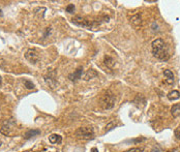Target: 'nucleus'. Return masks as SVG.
<instances>
[{
    "label": "nucleus",
    "mask_w": 180,
    "mask_h": 152,
    "mask_svg": "<svg viewBox=\"0 0 180 152\" xmlns=\"http://www.w3.org/2000/svg\"><path fill=\"white\" fill-rule=\"evenodd\" d=\"M134 103L137 105L138 108H142V107H145L146 105V100L142 94H138L137 96L135 97L134 100Z\"/></svg>",
    "instance_id": "nucleus-10"
},
{
    "label": "nucleus",
    "mask_w": 180,
    "mask_h": 152,
    "mask_svg": "<svg viewBox=\"0 0 180 152\" xmlns=\"http://www.w3.org/2000/svg\"><path fill=\"white\" fill-rule=\"evenodd\" d=\"M175 135H176L177 139H179V140H180V128H178V129L175 132Z\"/></svg>",
    "instance_id": "nucleus-24"
},
{
    "label": "nucleus",
    "mask_w": 180,
    "mask_h": 152,
    "mask_svg": "<svg viewBox=\"0 0 180 152\" xmlns=\"http://www.w3.org/2000/svg\"><path fill=\"white\" fill-rule=\"evenodd\" d=\"M150 152H162V149H160V146H155V147H153V148H152V150Z\"/></svg>",
    "instance_id": "nucleus-23"
},
{
    "label": "nucleus",
    "mask_w": 180,
    "mask_h": 152,
    "mask_svg": "<svg viewBox=\"0 0 180 152\" xmlns=\"http://www.w3.org/2000/svg\"><path fill=\"white\" fill-rule=\"evenodd\" d=\"M39 134H41V130H38V129H29V130H27L26 134L24 135V138L28 140V139L33 138V137L37 136V135H39Z\"/></svg>",
    "instance_id": "nucleus-16"
},
{
    "label": "nucleus",
    "mask_w": 180,
    "mask_h": 152,
    "mask_svg": "<svg viewBox=\"0 0 180 152\" xmlns=\"http://www.w3.org/2000/svg\"><path fill=\"white\" fill-rule=\"evenodd\" d=\"M1 145H2V141L0 140V146H1Z\"/></svg>",
    "instance_id": "nucleus-28"
},
{
    "label": "nucleus",
    "mask_w": 180,
    "mask_h": 152,
    "mask_svg": "<svg viewBox=\"0 0 180 152\" xmlns=\"http://www.w3.org/2000/svg\"><path fill=\"white\" fill-rule=\"evenodd\" d=\"M91 152H98L97 148H95V147H93V148L91 149Z\"/></svg>",
    "instance_id": "nucleus-25"
},
{
    "label": "nucleus",
    "mask_w": 180,
    "mask_h": 152,
    "mask_svg": "<svg viewBox=\"0 0 180 152\" xmlns=\"http://www.w3.org/2000/svg\"><path fill=\"white\" fill-rule=\"evenodd\" d=\"M66 12H70V14H73V12H75V5L74 4H68V6H66Z\"/></svg>",
    "instance_id": "nucleus-22"
},
{
    "label": "nucleus",
    "mask_w": 180,
    "mask_h": 152,
    "mask_svg": "<svg viewBox=\"0 0 180 152\" xmlns=\"http://www.w3.org/2000/svg\"><path fill=\"white\" fill-rule=\"evenodd\" d=\"M143 151H144V148H142V147H135V148L127 149V150L123 152H143Z\"/></svg>",
    "instance_id": "nucleus-20"
},
{
    "label": "nucleus",
    "mask_w": 180,
    "mask_h": 152,
    "mask_svg": "<svg viewBox=\"0 0 180 152\" xmlns=\"http://www.w3.org/2000/svg\"><path fill=\"white\" fill-rule=\"evenodd\" d=\"M44 80H45L46 84H47L51 89H54V88L57 86L56 71H54V69H48L47 73L44 75Z\"/></svg>",
    "instance_id": "nucleus-5"
},
{
    "label": "nucleus",
    "mask_w": 180,
    "mask_h": 152,
    "mask_svg": "<svg viewBox=\"0 0 180 152\" xmlns=\"http://www.w3.org/2000/svg\"><path fill=\"white\" fill-rule=\"evenodd\" d=\"M115 126H116V121H111L110 123H108L107 124V126H106V128H105V130H106L107 132H110V130H112L113 128H115Z\"/></svg>",
    "instance_id": "nucleus-19"
},
{
    "label": "nucleus",
    "mask_w": 180,
    "mask_h": 152,
    "mask_svg": "<svg viewBox=\"0 0 180 152\" xmlns=\"http://www.w3.org/2000/svg\"><path fill=\"white\" fill-rule=\"evenodd\" d=\"M76 137L82 140H92L94 138V130L92 127H80L76 130Z\"/></svg>",
    "instance_id": "nucleus-4"
},
{
    "label": "nucleus",
    "mask_w": 180,
    "mask_h": 152,
    "mask_svg": "<svg viewBox=\"0 0 180 152\" xmlns=\"http://www.w3.org/2000/svg\"><path fill=\"white\" fill-rule=\"evenodd\" d=\"M171 152H176V150H173V151H171Z\"/></svg>",
    "instance_id": "nucleus-29"
},
{
    "label": "nucleus",
    "mask_w": 180,
    "mask_h": 152,
    "mask_svg": "<svg viewBox=\"0 0 180 152\" xmlns=\"http://www.w3.org/2000/svg\"><path fill=\"white\" fill-rule=\"evenodd\" d=\"M164 76H165V78H166V83L167 84H169V85L174 84L175 76H174V73H173L172 71H170V69H165Z\"/></svg>",
    "instance_id": "nucleus-9"
},
{
    "label": "nucleus",
    "mask_w": 180,
    "mask_h": 152,
    "mask_svg": "<svg viewBox=\"0 0 180 152\" xmlns=\"http://www.w3.org/2000/svg\"><path fill=\"white\" fill-rule=\"evenodd\" d=\"M82 73H83V67H79L76 71H74L73 73H70V75H68V79H70L72 82H77L81 79Z\"/></svg>",
    "instance_id": "nucleus-8"
},
{
    "label": "nucleus",
    "mask_w": 180,
    "mask_h": 152,
    "mask_svg": "<svg viewBox=\"0 0 180 152\" xmlns=\"http://www.w3.org/2000/svg\"><path fill=\"white\" fill-rule=\"evenodd\" d=\"M72 22L74 23L75 25L77 26H80V27H90L91 26V23L89 21H87L86 19L82 18L81 16H76L73 18Z\"/></svg>",
    "instance_id": "nucleus-7"
},
{
    "label": "nucleus",
    "mask_w": 180,
    "mask_h": 152,
    "mask_svg": "<svg viewBox=\"0 0 180 152\" xmlns=\"http://www.w3.org/2000/svg\"><path fill=\"white\" fill-rule=\"evenodd\" d=\"M0 132L5 136H14L16 132V122L12 119H6L0 123Z\"/></svg>",
    "instance_id": "nucleus-3"
},
{
    "label": "nucleus",
    "mask_w": 180,
    "mask_h": 152,
    "mask_svg": "<svg viewBox=\"0 0 180 152\" xmlns=\"http://www.w3.org/2000/svg\"><path fill=\"white\" fill-rule=\"evenodd\" d=\"M167 97H168L169 100L173 101V100H177L180 98V92L178 90H173V91H170L168 93V95H167Z\"/></svg>",
    "instance_id": "nucleus-14"
},
{
    "label": "nucleus",
    "mask_w": 180,
    "mask_h": 152,
    "mask_svg": "<svg viewBox=\"0 0 180 152\" xmlns=\"http://www.w3.org/2000/svg\"><path fill=\"white\" fill-rule=\"evenodd\" d=\"M151 52L156 59L167 61L170 58L168 46L163 39H156L151 43Z\"/></svg>",
    "instance_id": "nucleus-1"
},
{
    "label": "nucleus",
    "mask_w": 180,
    "mask_h": 152,
    "mask_svg": "<svg viewBox=\"0 0 180 152\" xmlns=\"http://www.w3.org/2000/svg\"><path fill=\"white\" fill-rule=\"evenodd\" d=\"M97 76H98V73H96L94 69H89V71L85 73L84 80L85 81H88V80H91V79H93V78H96Z\"/></svg>",
    "instance_id": "nucleus-17"
},
{
    "label": "nucleus",
    "mask_w": 180,
    "mask_h": 152,
    "mask_svg": "<svg viewBox=\"0 0 180 152\" xmlns=\"http://www.w3.org/2000/svg\"><path fill=\"white\" fill-rule=\"evenodd\" d=\"M171 114L174 118H177L180 116V103H175L172 108H171Z\"/></svg>",
    "instance_id": "nucleus-15"
},
{
    "label": "nucleus",
    "mask_w": 180,
    "mask_h": 152,
    "mask_svg": "<svg viewBox=\"0 0 180 152\" xmlns=\"http://www.w3.org/2000/svg\"><path fill=\"white\" fill-rule=\"evenodd\" d=\"M25 58L31 64H36L41 60V54L36 49H28L25 52Z\"/></svg>",
    "instance_id": "nucleus-6"
},
{
    "label": "nucleus",
    "mask_w": 180,
    "mask_h": 152,
    "mask_svg": "<svg viewBox=\"0 0 180 152\" xmlns=\"http://www.w3.org/2000/svg\"><path fill=\"white\" fill-rule=\"evenodd\" d=\"M49 141L51 144H60L62 142V137L60 135H57V134H53L51 136H49Z\"/></svg>",
    "instance_id": "nucleus-11"
},
{
    "label": "nucleus",
    "mask_w": 180,
    "mask_h": 152,
    "mask_svg": "<svg viewBox=\"0 0 180 152\" xmlns=\"http://www.w3.org/2000/svg\"><path fill=\"white\" fill-rule=\"evenodd\" d=\"M2 84V79H1V76H0V85Z\"/></svg>",
    "instance_id": "nucleus-26"
},
{
    "label": "nucleus",
    "mask_w": 180,
    "mask_h": 152,
    "mask_svg": "<svg viewBox=\"0 0 180 152\" xmlns=\"http://www.w3.org/2000/svg\"><path fill=\"white\" fill-rule=\"evenodd\" d=\"M24 84H25V87H26L27 89H33V88H34V85H33V83L31 81H29V80H25Z\"/></svg>",
    "instance_id": "nucleus-21"
},
{
    "label": "nucleus",
    "mask_w": 180,
    "mask_h": 152,
    "mask_svg": "<svg viewBox=\"0 0 180 152\" xmlns=\"http://www.w3.org/2000/svg\"><path fill=\"white\" fill-rule=\"evenodd\" d=\"M131 23L134 25V26H139V25H141L142 23V18L141 16H140V14H136L134 15V16L131 17Z\"/></svg>",
    "instance_id": "nucleus-13"
},
{
    "label": "nucleus",
    "mask_w": 180,
    "mask_h": 152,
    "mask_svg": "<svg viewBox=\"0 0 180 152\" xmlns=\"http://www.w3.org/2000/svg\"><path fill=\"white\" fill-rule=\"evenodd\" d=\"M0 16H2V10L0 9Z\"/></svg>",
    "instance_id": "nucleus-27"
},
{
    "label": "nucleus",
    "mask_w": 180,
    "mask_h": 152,
    "mask_svg": "<svg viewBox=\"0 0 180 152\" xmlns=\"http://www.w3.org/2000/svg\"><path fill=\"white\" fill-rule=\"evenodd\" d=\"M115 101H116V98H115L114 93H112L110 90H108V91L100 97L99 105L104 110H111L114 108Z\"/></svg>",
    "instance_id": "nucleus-2"
},
{
    "label": "nucleus",
    "mask_w": 180,
    "mask_h": 152,
    "mask_svg": "<svg viewBox=\"0 0 180 152\" xmlns=\"http://www.w3.org/2000/svg\"><path fill=\"white\" fill-rule=\"evenodd\" d=\"M45 12H46L45 7H37V8H35V10H34V15L37 19H43L44 15H45Z\"/></svg>",
    "instance_id": "nucleus-18"
},
{
    "label": "nucleus",
    "mask_w": 180,
    "mask_h": 152,
    "mask_svg": "<svg viewBox=\"0 0 180 152\" xmlns=\"http://www.w3.org/2000/svg\"><path fill=\"white\" fill-rule=\"evenodd\" d=\"M104 62L105 64L107 65V66L109 67V68H114L115 66V60L114 58H112L111 56H108V55H106V56L104 57Z\"/></svg>",
    "instance_id": "nucleus-12"
}]
</instances>
